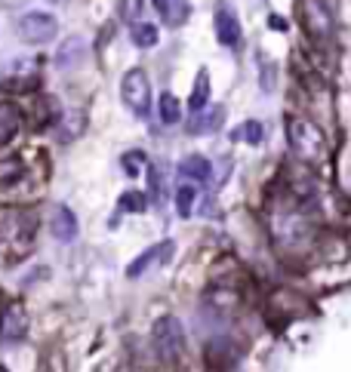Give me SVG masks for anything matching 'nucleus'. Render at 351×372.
Wrapping results in <instances>:
<instances>
[{
	"label": "nucleus",
	"mask_w": 351,
	"mask_h": 372,
	"mask_svg": "<svg viewBox=\"0 0 351 372\" xmlns=\"http://www.w3.org/2000/svg\"><path fill=\"white\" fill-rule=\"evenodd\" d=\"M286 138H290L293 154L302 157V160H308V163L318 160V157L323 154V133L305 117L290 120V126H286Z\"/></svg>",
	"instance_id": "1"
},
{
	"label": "nucleus",
	"mask_w": 351,
	"mask_h": 372,
	"mask_svg": "<svg viewBox=\"0 0 351 372\" xmlns=\"http://www.w3.org/2000/svg\"><path fill=\"white\" fill-rule=\"evenodd\" d=\"M120 99H124V105L136 117H148V111H151V80H148V74L142 68H129L124 74V80H120Z\"/></svg>",
	"instance_id": "2"
},
{
	"label": "nucleus",
	"mask_w": 351,
	"mask_h": 372,
	"mask_svg": "<svg viewBox=\"0 0 351 372\" xmlns=\"http://www.w3.org/2000/svg\"><path fill=\"white\" fill-rule=\"evenodd\" d=\"M16 31L25 43H50L55 34H59V22H55L53 13H43V9H34V13H25L16 22Z\"/></svg>",
	"instance_id": "3"
},
{
	"label": "nucleus",
	"mask_w": 351,
	"mask_h": 372,
	"mask_svg": "<svg viewBox=\"0 0 351 372\" xmlns=\"http://www.w3.org/2000/svg\"><path fill=\"white\" fill-rule=\"evenodd\" d=\"M185 332H182V323L176 317H161L154 323V348H157V357L173 363L179 357V351L185 345Z\"/></svg>",
	"instance_id": "4"
},
{
	"label": "nucleus",
	"mask_w": 351,
	"mask_h": 372,
	"mask_svg": "<svg viewBox=\"0 0 351 372\" xmlns=\"http://www.w3.org/2000/svg\"><path fill=\"white\" fill-rule=\"evenodd\" d=\"M173 253H176V244H173V240H161V244L148 246L142 256H136L133 262H129V268H126V277H129V280H139V277H145V274L157 271L161 265L170 262Z\"/></svg>",
	"instance_id": "5"
},
{
	"label": "nucleus",
	"mask_w": 351,
	"mask_h": 372,
	"mask_svg": "<svg viewBox=\"0 0 351 372\" xmlns=\"http://www.w3.org/2000/svg\"><path fill=\"white\" fill-rule=\"evenodd\" d=\"M28 332V314L22 302H9L4 314H0V345H13L22 341Z\"/></svg>",
	"instance_id": "6"
},
{
	"label": "nucleus",
	"mask_w": 351,
	"mask_h": 372,
	"mask_svg": "<svg viewBox=\"0 0 351 372\" xmlns=\"http://www.w3.org/2000/svg\"><path fill=\"white\" fill-rule=\"evenodd\" d=\"M212 25H216V37H219V43L225 46V50H234V46H240V37H244V31H240V18L234 16V9H231L228 4H219L216 6Z\"/></svg>",
	"instance_id": "7"
},
{
	"label": "nucleus",
	"mask_w": 351,
	"mask_h": 372,
	"mask_svg": "<svg viewBox=\"0 0 351 372\" xmlns=\"http://www.w3.org/2000/svg\"><path fill=\"white\" fill-rule=\"evenodd\" d=\"M87 55H90V46L83 37H68L59 50H55V68H62V71H71V68H80L83 62H87Z\"/></svg>",
	"instance_id": "8"
},
{
	"label": "nucleus",
	"mask_w": 351,
	"mask_h": 372,
	"mask_svg": "<svg viewBox=\"0 0 351 372\" xmlns=\"http://www.w3.org/2000/svg\"><path fill=\"white\" fill-rule=\"evenodd\" d=\"M50 231L59 244H71V240H77V234H80L77 216H74L68 207H55L53 219H50Z\"/></svg>",
	"instance_id": "9"
},
{
	"label": "nucleus",
	"mask_w": 351,
	"mask_h": 372,
	"mask_svg": "<svg viewBox=\"0 0 351 372\" xmlns=\"http://www.w3.org/2000/svg\"><path fill=\"white\" fill-rule=\"evenodd\" d=\"M22 129V111L16 102H0V148L13 142V136Z\"/></svg>",
	"instance_id": "10"
},
{
	"label": "nucleus",
	"mask_w": 351,
	"mask_h": 372,
	"mask_svg": "<svg viewBox=\"0 0 351 372\" xmlns=\"http://www.w3.org/2000/svg\"><path fill=\"white\" fill-rule=\"evenodd\" d=\"M194 114H198V117L188 120V133H194V136H200V133H216V129L225 124V105L212 108V111H207V114H200V111H194Z\"/></svg>",
	"instance_id": "11"
},
{
	"label": "nucleus",
	"mask_w": 351,
	"mask_h": 372,
	"mask_svg": "<svg viewBox=\"0 0 351 372\" xmlns=\"http://www.w3.org/2000/svg\"><path fill=\"white\" fill-rule=\"evenodd\" d=\"M179 175L182 179H191V182H207L212 170H210V160H203L200 154H188V157H182V163H179Z\"/></svg>",
	"instance_id": "12"
},
{
	"label": "nucleus",
	"mask_w": 351,
	"mask_h": 372,
	"mask_svg": "<svg viewBox=\"0 0 351 372\" xmlns=\"http://www.w3.org/2000/svg\"><path fill=\"white\" fill-rule=\"evenodd\" d=\"M157 114H161V124L163 126H176L182 120V108H179V99L173 92H161V102H157Z\"/></svg>",
	"instance_id": "13"
},
{
	"label": "nucleus",
	"mask_w": 351,
	"mask_h": 372,
	"mask_svg": "<svg viewBox=\"0 0 351 372\" xmlns=\"http://www.w3.org/2000/svg\"><path fill=\"white\" fill-rule=\"evenodd\" d=\"M207 102H210V74H207V68H200L198 80H194V89L188 96V108L191 111H203V108H207Z\"/></svg>",
	"instance_id": "14"
},
{
	"label": "nucleus",
	"mask_w": 351,
	"mask_h": 372,
	"mask_svg": "<svg viewBox=\"0 0 351 372\" xmlns=\"http://www.w3.org/2000/svg\"><path fill=\"white\" fill-rule=\"evenodd\" d=\"M265 138V126L259 120H247L237 129H231V142H247V145H262Z\"/></svg>",
	"instance_id": "15"
},
{
	"label": "nucleus",
	"mask_w": 351,
	"mask_h": 372,
	"mask_svg": "<svg viewBox=\"0 0 351 372\" xmlns=\"http://www.w3.org/2000/svg\"><path fill=\"white\" fill-rule=\"evenodd\" d=\"M161 16L170 28H179V25H185V18L191 16V4L188 0H170V4L161 9Z\"/></svg>",
	"instance_id": "16"
},
{
	"label": "nucleus",
	"mask_w": 351,
	"mask_h": 372,
	"mask_svg": "<svg viewBox=\"0 0 351 372\" xmlns=\"http://www.w3.org/2000/svg\"><path fill=\"white\" fill-rule=\"evenodd\" d=\"M129 37H133V43L139 50H151V46H157V28L151 22H133Z\"/></svg>",
	"instance_id": "17"
},
{
	"label": "nucleus",
	"mask_w": 351,
	"mask_h": 372,
	"mask_svg": "<svg viewBox=\"0 0 351 372\" xmlns=\"http://www.w3.org/2000/svg\"><path fill=\"white\" fill-rule=\"evenodd\" d=\"M194 203H198V188H194V185H179V191H176V207H179L182 219H191Z\"/></svg>",
	"instance_id": "18"
},
{
	"label": "nucleus",
	"mask_w": 351,
	"mask_h": 372,
	"mask_svg": "<svg viewBox=\"0 0 351 372\" xmlns=\"http://www.w3.org/2000/svg\"><path fill=\"white\" fill-rule=\"evenodd\" d=\"M305 13H308V28H311V31L323 34L330 28V18H327V13H323V6L318 4V0H305Z\"/></svg>",
	"instance_id": "19"
},
{
	"label": "nucleus",
	"mask_w": 351,
	"mask_h": 372,
	"mask_svg": "<svg viewBox=\"0 0 351 372\" xmlns=\"http://www.w3.org/2000/svg\"><path fill=\"white\" fill-rule=\"evenodd\" d=\"M148 200L142 191H124L117 200V212H145Z\"/></svg>",
	"instance_id": "20"
},
{
	"label": "nucleus",
	"mask_w": 351,
	"mask_h": 372,
	"mask_svg": "<svg viewBox=\"0 0 351 372\" xmlns=\"http://www.w3.org/2000/svg\"><path fill=\"white\" fill-rule=\"evenodd\" d=\"M145 163H148L145 151H126L124 157H120V166H124V173L129 175V179H136V175L145 170Z\"/></svg>",
	"instance_id": "21"
},
{
	"label": "nucleus",
	"mask_w": 351,
	"mask_h": 372,
	"mask_svg": "<svg viewBox=\"0 0 351 372\" xmlns=\"http://www.w3.org/2000/svg\"><path fill=\"white\" fill-rule=\"evenodd\" d=\"M120 13H124L126 22H139V18H142V0H124V4H120Z\"/></svg>",
	"instance_id": "22"
},
{
	"label": "nucleus",
	"mask_w": 351,
	"mask_h": 372,
	"mask_svg": "<svg viewBox=\"0 0 351 372\" xmlns=\"http://www.w3.org/2000/svg\"><path fill=\"white\" fill-rule=\"evenodd\" d=\"M259 83H262V92H274V65H262Z\"/></svg>",
	"instance_id": "23"
},
{
	"label": "nucleus",
	"mask_w": 351,
	"mask_h": 372,
	"mask_svg": "<svg viewBox=\"0 0 351 372\" xmlns=\"http://www.w3.org/2000/svg\"><path fill=\"white\" fill-rule=\"evenodd\" d=\"M22 4H28V0H0V6H4V9H16V6H22Z\"/></svg>",
	"instance_id": "24"
},
{
	"label": "nucleus",
	"mask_w": 351,
	"mask_h": 372,
	"mask_svg": "<svg viewBox=\"0 0 351 372\" xmlns=\"http://www.w3.org/2000/svg\"><path fill=\"white\" fill-rule=\"evenodd\" d=\"M271 28H281V31H284V28H286V22H284L281 16H271Z\"/></svg>",
	"instance_id": "25"
},
{
	"label": "nucleus",
	"mask_w": 351,
	"mask_h": 372,
	"mask_svg": "<svg viewBox=\"0 0 351 372\" xmlns=\"http://www.w3.org/2000/svg\"><path fill=\"white\" fill-rule=\"evenodd\" d=\"M166 4H170V0H154V6H157V9H163Z\"/></svg>",
	"instance_id": "26"
}]
</instances>
